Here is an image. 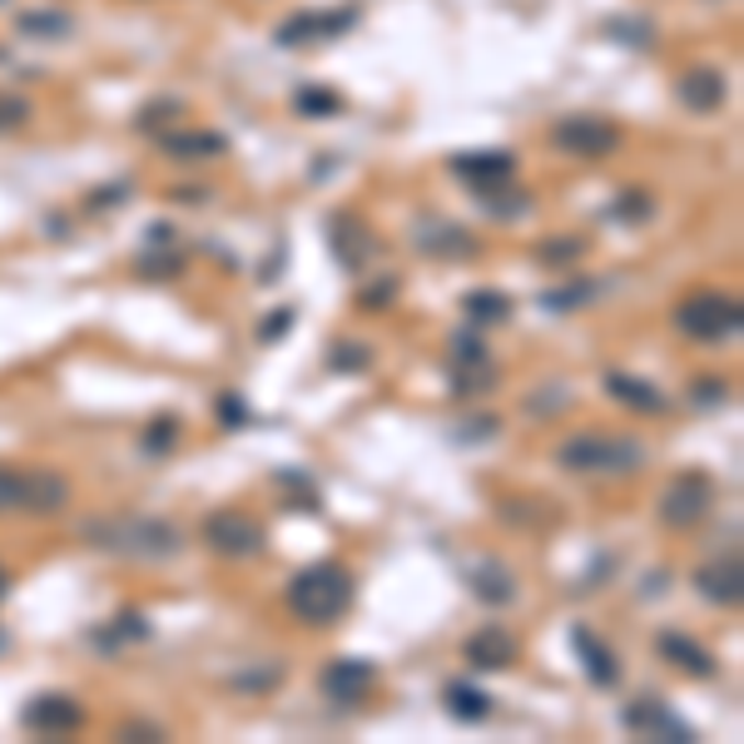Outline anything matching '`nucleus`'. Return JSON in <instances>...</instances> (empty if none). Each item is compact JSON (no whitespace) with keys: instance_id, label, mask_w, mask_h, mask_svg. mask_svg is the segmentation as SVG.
Returning a JSON list of instances; mask_svg holds the SVG:
<instances>
[{"instance_id":"nucleus-1","label":"nucleus","mask_w":744,"mask_h":744,"mask_svg":"<svg viewBox=\"0 0 744 744\" xmlns=\"http://www.w3.org/2000/svg\"><path fill=\"white\" fill-rule=\"evenodd\" d=\"M289 606L303 625H332L352 606V571L338 561H318V566L298 571L289 586Z\"/></svg>"},{"instance_id":"nucleus-2","label":"nucleus","mask_w":744,"mask_h":744,"mask_svg":"<svg viewBox=\"0 0 744 744\" xmlns=\"http://www.w3.org/2000/svg\"><path fill=\"white\" fill-rule=\"evenodd\" d=\"M84 537L104 551H120V556H135V561H169L179 556V531L169 521L155 517H135V521H94L84 527Z\"/></svg>"},{"instance_id":"nucleus-3","label":"nucleus","mask_w":744,"mask_h":744,"mask_svg":"<svg viewBox=\"0 0 744 744\" xmlns=\"http://www.w3.org/2000/svg\"><path fill=\"white\" fill-rule=\"evenodd\" d=\"M556 462L566 472H610V476H631L641 472L645 447L631 442V437H571L566 447L556 452Z\"/></svg>"},{"instance_id":"nucleus-4","label":"nucleus","mask_w":744,"mask_h":744,"mask_svg":"<svg viewBox=\"0 0 744 744\" xmlns=\"http://www.w3.org/2000/svg\"><path fill=\"white\" fill-rule=\"evenodd\" d=\"M675 328H680L685 338L724 342V338H740L744 308L730 293H695V298H685L680 308H675Z\"/></svg>"},{"instance_id":"nucleus-5","label":"nucleus","mask_w":744,"mask_h":744,"mask_svg":"<svg viewBox=\"0 0 744 744\" xmlns=\"http://www.w3.org/2000/svg\"><path fill=\"white\" fill-rule=\"evenodd\" d=\"M710 507H714V482L704 472H685L661 492V507L655 511H661L665 527L685 531V527H700L710 517Z\"/></svg>"},{"instance_id":"nucleus-6","label":"nucleus","mask_w":744,"mask_h":744,"mask_svg":"<svg viewBox=\"0 0 744 744\" xmlns=\"http://www.w3.org/2000/svg\"><path fill=\"white\" fill-rule=\"evenodd\" d=\"M204 541H208V551H218L228 561L263 556V527L253 517H244V511H214L204 521Z\"/></svg>"},{"instance_id":"nucleus-7","label":"nucleus","mask_w":744,"mask_h":744,"mask_svg":"<svg viewBox=\"0 0 744 744\" xmlns=\"http://www.w3.org/2000/svg\"><path fill=\"white\" fill-rule=\"evenodd\" d=\"M352 21H358V5H342V11H303V15H289V21L273 31V41L289 45V50H303V45H318V41H338Z\"/></svg>"},{"instance_id":"nucleus-8","label":"nucleus","mask_w":744,"mask_h":744,"mask_svg":"<svg viewBox=\"0 0 744 744\" xmlns=\"http://www.w3.org/2000/svg\"><path fill=\"white\" fill-rule=\"evenodd\" d=\"M551 145L566 149V155H580V159H596V155H610L620 145V129L610 120H590V114H576V120H561L551 129Z\"/></svg>"},{"instance_id":"nucleus-9","label":"nucleus","mask_w":744,"mask_h":744,"mask_svg":"<svg viewBox=\"0 0 744 744\" xmlns=\"http://www.w3.org/2000/svg\"><path fill=\"white\" fill-rule=\"evenodd\" d=\"M21 724L31 734H75L84 724V710H80V700H75V695H35L31 704H25V714H21Z\"/></svg>"},{"instance_id":"nucleus-10","label":"nucleus","mask_w":744,"mask_h":744,"mask_svg":"<svg viewBox=\"0 0 744 744\" xmlns=\"http://www.w3.org/2000/svg\"><path fill=\"white\" fill-rule=\"evenodd\" d=\"M625 730L645 734V740H661V744H690L695 730L680 720V714H670V704L661 700H635L625 704Z\"/></svg>"},{"instance_id":"nucleus-11","label":"nucleus","mask_w":744,"mask_h":744,"mask_svg":"<svg viewBox=\"0 0 744 744\" xmlns=\"http://www.w3.org/2000/svg\"><path fill=\"white\" fill-rule=\"evenodd\" d=\"M492 358H486V342L476 332H456L452 338V393H482L492 387Z\"/></svg>"},{"instance_id":"nucleus-12","label":"nucleus","mask_w":744,"mask_h":744,"mask_svg":"<svg viewBox=\"0 0 744 744\" xmlns=\"http://www.w3.org/2000/svg\"><path fill=\"white\" fill-rule=\"evenodd\" d=\"M417 248H422L427 259H442V263H456V259H472L476 253V238L466 234L462 224H447V218H422L413 228Z\"/></svg>"},{"instance_id":"nucleus-13","label":"nucleus","mask_w":744,"mask_h":744,"mask_svg":"<svg viewBox=\"0 0 744 744\" xmlns=\"http://www.w3.org/2000/svg\"><path fill=\"white\" fill-rule=\"evenodd\" d=\"M372 680H377V670H372L368 661H352V655H342V661H332L328 670H323V695L338 704H358L362 695L372 690Z\"/></svg>"},{"instance_id":"nucleus-14","label":"nucleus","mask_w":744,"mask_h":744,"mask_svg":"<svg viewBox=\"0 0 744 744\" xmlns=\"http://www.w3.org/2000/svg\"><path fill=\"white\" fill-rule=\"evenodd\" d=\"M65 501H70V482L60 472H21V511L50 517L65 511Z\"/></svg>"},{"instance_id":"nucleus-15","label":"nucleus","mask_w":744,"mask_h":744,"mask_svg":"<svg viewBox=\"0 0 744 744\" xmlns=\"http://www.w3.org/2000/svg\"><path fill=\"white\" fill-rule=\"evenodd\" d=\"M462 655L472 670H507V665L517 661V635L501 631V625H486V631H476L472 641H466Z\"/></svg>"},{"instance_id":"nucleus-16","label":"nucleus","mask_w":744,"mask_h":744,"mask_svg":"<svg viewBox=\"0 0 744 744\" xmlns=\"http://www.w3.org/2000/svg\"><path fill=\"white\" fill-rule=\"evenodd\" d=\"M695 590H700L704 600H714V606H740V596H744V571H740V561H710V566H700L695 571Z\"/></svg>"},{"instance_id":"nucleus-17","label":"nucleus","mask_w":744,"mask_h":744,"mask_svg":"<svg viewBox=\"0 0 744 744\" xmlns=\"http://www.w3.org/2000/svg\"><path fill=\"white\" fill-rule=\"evenodd\" d=\"M452 174H462L472 189H501L511 184V174H517V159L511 155H456L452 159Z\"/></svg>"},{"instance_id":"nucleus-18","label":"nucleus","mask_w":744,"mask_h":744,"mask_svg":"<svg viewBox=\"0 0 744 744\" xmlns=\"http://www.w3.org/2000/svg\"><path fill=\"white\" fill-rule=\"evenodd\" d=\"M675 94H680V104H690V110L710 114V110H720L724 94H730V90H724V75L714 70V65H695V70L680 75Z\"/></svg>"},{"instance_id":"nucleus-19","label":"nucleus","mask_w":744,"mask_h":744,"mask_svg":"<svg viewBox=\"0 0 744 744\" xmlns=\"http://www.w3.org/2000/svg\"><path fill=\"white\" fill-rule=\"evenodd\" d=\"M655 651H661V661H670L675 670L695 675V680H710V675H714V655L704 651L700 641H690V635H680V631H665L661 641H655Z\"/></svg>"},{"instance_id":"nucleus-20","label":"nucleus","mask_w":744,"mask_h":744,"mask_svg":"<svg viewBox=\"0 0 744 744\" xmlns=\"http://www.w3.org/2000/svg\"><path fill=\"white\" fill-rule=\"evenodd\" d=\"M571 645H576V655H580V665H586L590 685H606V690H610V685L620 680V665H616V655H610V645H600L586 625H571Z\"/></svg>"},{"instance_id":"nucleus-21","label":"nucleus","mask_w":744,"mask_h":744,"mask_svg":"<svg viewBox=\"0 0 744 744\" xmlns=\"http://www.w3.org/2000/svg\"><path fill=\"white\" fill-rule=\"evenodd\" d=\"M328 244H332V253H338L342 269H362V263H368V253H372L368 228H362L358 218H348V214H338L328 224Z\"/></svg>"},{"instance_id":"nucleus-22","label":"nucleus","mask_w":744,"mask_h":744,"mask_svg":"<svg viewBox=\"0 0 744 744\" xmlns=\"http://www.w3.org/2000/svg\"><path fill=\"white\" fill-rule=\"evenodd\" d=\"M606 393L616 403H625L631 413H665V393L645 377H631V372H606Z\"/></svg>"},{"instance_id":"nucleus-23","label":"nucleus","mask_w":744,"mask_h":744,"mask_svg":"<svg viewBox=\"0 0 744 744\" xmlns=\"http://www.w3.org/2000/svg\"><path fill=\"white\" fill-rule=\"evenodd\" d=\"M159 149L169 159H218L228 149V139L214 135V129H194V135H159Z\"/></svg>"},{"instance_id":"nucleus-24","label":"nucleus","mask_w":744,"mask_h":744,"mask_svg":"<svg viewBox=\"0 0 744 744\" xmlns=\"http://www.w3.org/2000/svg\"><path fill=\"white\" fill-rule=\"evenodd\" d=\"M442 704L462 724H476V720H486V714H492V695L476 690V685H466V680H447L442 685Z\"/></svg>"},{"instance_id":"nucleus-25","label":"nucleus","mask_w":744,"mask_h":744,"mask_svg":"<svg viewBox=\"0 0 744 744\" xmlns=\"http://www.w3.org/2000/svg\"><path fill=\"white\" fill-rule=\"evenodd\" d=\"M462 308H466V318L482 323V328H496V323L511 318V298L507 293H496V289H472L462 298Z\"/></svg>"},{"instance_id":"nucleus-26","label":"nucleus","mask_w":744,"mask_h":744,"mask_svg":"<svg viewBox=\"0 0 744 744\" xmlns=\"http://www.w3.org/2000/svg\"><path fill=\"white\" fill-rule=\"evenodd\" d=\"M472 590L482 600H492V606H507L511 596H517V586H511V571L496 566V561H486V566L472 571Z\"/></svg>"},{"instance_id":"nucleus-27","label":"nucleus","mask_w":744,"mask_h":744,"mask_svg":"<svg viewBox=\"0 0 744 744\" xmlns=\"http://www.w3.org/2000/svg\"><path fill=\"white\" fill-rule=\"evenodd\" d=\"M293 104H298L303 120H332V114H342V94L323 90V84H303V90L293 94Z\"/></svg>"},{"instance_id":"nucleus-28","label":"nucleus","mask_w":744,"mask_h":744,"mask_svg":"<svg viewBox=\"0 0 744 744\" xmlns=\"http://www.w3.org/2000/svg\"><path fill=\"white\" fill-rule=\"evenodd\" d=\"M590 298H600V279H580V283H566V289L541 293V303H546L551 313H576V308H586Z\"/></svg>"},{"instance_id":"nucleus-29","label":"nucleus","mask_w":744,"mask_h":744,"mask_svg":"<svg viewBox=\"0 0 744 744\" xmlns=\"http://www.w3.org/2000/svg\"><path fill=\"white\" fill-rule=\"evenodd\" d=\"M21 35H31V41H65V35H70V15H60V11H25L21 15Z\"/></svg>"},{"instance_id":"nucleus-30","label":"nucleus","mask_w":744,"mask_h":744,"mask_svg":"<svg viewBox=\"0 0 744 744\" xmlns=\"http://www.w3.org/2000/svg\"><path fill=\"white\" fill-rule=\"evenodd\" d=\"M145 635H149L145 616H139V610H120V616H114V625H110V631H100V635H94V641H100L104 651H114V645H124V641H145Z\"/></svg>"},{"instance_id":"nucleus-31","label":"nucleus","mask_w":744,"mask_h":744,"mask_svg":"<svg viewBox=\"0 0 744 744\" xmlns=\"http://www.w3.org/2000/svg\"><path fill=\"white\" fill-rule=\"evenodd\" d=\"M580 253H586V238H546V244L537 248V263H546V269H566V263H576Z\"/></svg>"},{"instance_id":"nucleus-32","label":"nucleus","mask_w":744,"mask_h":744,"mask_svg":"<svg viewBox=\"0 0 744 744\" xmlns=\"http://www.w3.org/2000/svg\"><path fill=\"white\" fill-rule=\"evenodd\" d=\"M368 362H372L368 342L342 338V342H332V348H328V368L332 372H358V368H368Z\"/></svg>"},{"instance_id":"nucleus-33","label":"nucleus","mask_w":744,"mask_h":744,"mask_svg":"<svg viewBox=\"0 0 744 744\" xmlns=\"http://www.w3.org/2000/svg\"><path fill=\"white\" fill-rule=\"evenodd\" d=\"M279 680H283V665L269 661V665H259V670H238L228 685H234V690H248V695H263V690H273Z\"/></svg>"},{"instance_id":"nucleus-34","label":"nucleus","mask_w":744,"mask_h":744,"mask_svg":"<svg viewBox=\"0 0 744 744\" xmlns=\"http://www.w3.org/2000/svg\"><path fill=\"white\" fill-rule=\"evenodd\" d=\"M174 442H179V417H174V413H169V417H155V422L145 427V452H149V456L169 452Z\"/></svg>"},{"instance_id":"nucleus-35","label":"nucleus","mask_w":744,"mask_h":744,"mask_svg":"<svg viewBox=\"0 0 744 744\" xmlns=\"http://www.w3.org/2000/svg\"><path fill=\"white\" fill-rule=\"evenodd\" d=\"M610 218H620V224H645V218H651V199H645L641 189H631V194H620L616 204H610Z\"/></svg>"},{"instance_id":"nucleus-36","label":"nucleus","mask_w":744,"mask_h":744,"mask_svg":"<svg viewBox=\"0 0 744 744\" xmlns=\"http://www.w3.org/2000/svg\"><path fill=\"white\" fill-rule=\"evenodd\" d=\"M25 120H31V104H25L21 94H0V135H11V129H21Z\"/></svg>"},{"instance_id":"nucleus-37","label":"nucleus","mask_w":744,"mask_h":744,"mask_svg":"<svg viewBox=\"0 0 744 744\" xmlns=\"http://www.w3.org/2000/svg\"><path fill=\"white\" fill-rule=\"evenodd\" d=\"M606 35L610 41H625V45H651V21H610Z\"/></svg>"},{"instance_id":"nucleus-38","label":"nucleus","mask_w":744,"mask_h":744,"mask_svg":"<svg viewBox=\"0 0 744 744\" xmlns=\"http://www.w3.org/2000/svg\"><path fill=\"white\" fill-rule=\"evenodd\" d=\"M135 269L145 273V279H174V273L184 269V263H179L174 253H145V259H139Z\"/></svg>"},{"instance_id":"nucleus-39","label":"nucleus","mask_w":744,"mask_h":744,"mask_svg":"<svg viewBox=\"0 0 744 744\" xmlns=\"http://www.w3.org/2000/svg\"><path fill=\"white\" fill-rule=\"evenodd\" d=\"M5 511H21V472L0 466V517Z\"/></svg>"},{"instance_id":"nucleus-40","label":"nucleus","mask_w":744,"mask_h":744,"mask_svg":"<svg viewBox=\"0 0 744 744\" xmlns=\"http://www.w3.org/2000/svg\"><path fill=\"white\" fill-rule=\"evenodd\" d=\"M293 323H298V313H293V308H279V313H273V318H263V328H259V342H279L283 332L293 328Z\"/></svg>"},{"instance_id":"nucleus-41","label":"nucleus","mask_w":744,"mask_h":744,"mask_svg":"<svg viewBox=\"0 0 744 744\" xmlns=\"http://www.w3.org/2000/svg\"><path fill=\"white\" fill-rule=\"evenodd\" d=\"M179 110H184L179 100H155L145 114H139V129H155L159 120H179Z\"/></svg>"},{"instance_id":"nucleus-42","label":"nucleus","mask_w":744,"mask_h":744,"mask_svg":"<svg viewBox=\"0 0 744 744\" xmlns=\"http://www.w3.org/2000/svg\"><path fill=\"white\" fill-rule=\"evenodd\" d=\"M218 417H224V427H248L253 422V413H248L238 397H218Z\"/></svg>"},{"instance_id":"nucleus-43","label":"nucleus","mask_w":744,"mask_h":744,"mask_svg":"<svg viewBox=\"0 0 744 744\" xmlns=\"http://www.w3.org/2000/svg\"><path fill=\"white\" fill-rule=\"evenodd\" d=\"M724 397H730V383H724V377H700V383H695V403H724Z\"/></svg>"},{"instance_id":"nucleus-44","label":"nucleus","mask_w":744,"mask_h":744,"mask_svg":"<svg viewBox=\"0 0 744 744\" xmlns=\"http://www.w3.org/2000/svg\"><path fill=\"white\" fill-rule=\"evenodd\" d=\"M397 293V279H383V283H372V289H362V308H387V298Z\"/></svg>"},{"instance_id":"nucleus-45","label":"nucleus","mask_w":744,"mask_h":744,"mask_svg":"<svg viewBox=\"0 0 744 744\" xmlns=\"http://www.w3.org/2000/svg\"><path fill=\"white\" fill-rule=\"evenodd\" d=\"M120 740H165V730L145 720H129V724H120Z\"/></svg>"},{"instance_id":"nucleus-46","label":"nucleus","mask_w":744,"mask_h":744,"mask_svg":"<svg viewBox=\"0 0 744 744\" xmlns=\"http://www.w3.org/2000/svg\"><path fill=\"white\" fill-rule=\"evenodd\" d=\"M120 199H129V184H114V189H104V194H94L90 204H94V208H104V204H120Z\"/></svg>"},{"instance_id":"nucleus-47","label":"nucleus","mask_w":744,"mask_h":744,"mask_svg":"<svg viewBox=\"0 0 744 744\" xmlns=\"http://www.w3.org/2000/svg\"><path fill=\"white\" fill-rule=\"evenodd\" d=\"M5 590H11V571L0 566V600H5Z\"/></svg>"}]
</instances>
